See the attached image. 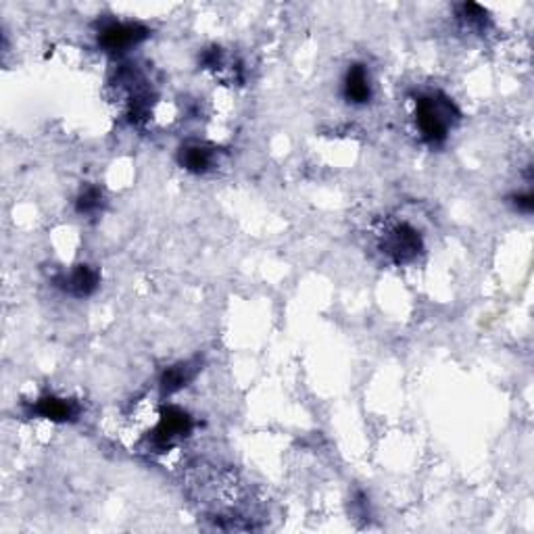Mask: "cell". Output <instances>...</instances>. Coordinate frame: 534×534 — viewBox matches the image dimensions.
<instances>
[{"instance_id":"6da1fadb","label":"cell","mask_w":534,"mask_h":534,"mask_svg":"<svg viewBox=\"0 0 534 534\" xmlns=\"http://www.w3.org/2000/svg\"><path fill=\"white\" fill-rule=\"evenodd\" d=\"M457 121L459 109L455 103L440 92H428L415 101V128L428 145H443Z\"/></svg>"},{"instance_id":"7a4b0ae2","label":"cell","mask_w":534,"mask_h":534,"mask_svg":"<svg viewBox=\"0 0 534 534\" xmlns=\"http://www.w3.org/2000/svg\"><path fill=\"white\" fill-rule=\"evenodd\" d=\"M192 418L179 407H165L159 415L157 426L151 432V445L157 451H167L192 432Z\"/></svg>"},{"instance_id":"3957f363","label":"cell","mask_w":534,"mask_h":534,"mask_svg":"<svg viewBox=\"0 0 534 534\" xmlns=\"http://www.w3.org/2000/svg\"><path fill=\"white\" fill-rule=\"evenodd\" d=\"M421 251V236L409 223H395L382 238V253L395 263H409Z\"/></svg>"},{"instance_id":"277c9868","label":"cell","mask_w":534,"mask_h":534,"mask_svg":"<svg viewBox=\"0 0 534 534\" xmlns=\"http://www.w3.org/2000/svg\"><path fill=\"white\" fill-rule=\"evenodd\" d=\"M148 28L132 21H113L98 32V46L107 53H126L148 38Z\"/></svg>"},{"instance_id":"5b68a950","label":"cell","mask_w":534,"mask_h":534,"mask_svg":"<svg viewBox=\"0 0 534 534\" xmlns=\"http://www.w3.org/2000/svg\"><path fill=\"white\" fill-rule=\"evenodd\" d=\"M98 282H101V276L95 267L90 265H76L70 274H63L57 278V287L63 288L65 293L71 296H78V299H84V296H90L98 288Z\"/></svg>"},{"instance_id":"8992f818","label":"cell","mask_w":534,"mask_h":534,"mask_svg":"<svg viewBox=\"0 0 534 534\" xmlns=\"http://www.w3.org/2000/svg\"><path fill=\"white\" fill-rule=\"evenodd\" d=\"M34 415H40L48 421H73L79 415V405L71 399H63V396H54V395H46L40 396L36 401V405L32 407Z\"/></svg>"},{"instance_id":"52a82bcc","label":"cell","mask_w":534,"mask_h":534,"mask_svg":"<svg viewBox=\"0 0 534 534\" xmlns=\"http://www.w3.org/2000/svg\"><path fill=\"white\" fill-rule=\"evenodd\" d=\"M345 101L351 104H368L371 101V79L365 65H351L343 79Z\"/></svg>"},{"instance_id":"ba28073f","label":"cell","mask_w":534,"mask_h":534,"mask_svg":"<svg viewBox=\"0 0 534 534\" xmlns=\"http://www.w3.org/2000/svg\"><path fill=\"white\" fill-rule=\"evenodd\" d=\"M178 161L186 171L201 176V173H207L213 170L215 148L204 145V142H188V145L179 148Z\"/></svg>"},{"instance_id":"9c48e42d","label":"cell","mask_w":534,"mask_h":534,"mask_svg":"<svg viewBox=\"0 0 534 534\" xmlns=\"http://www.w3.org/2000/svg\"><path fill=\"white\" fill-rule=\"evenodd\" d=\"M196 371H198L196 362H182L178 365H171V368H167L159 380L161 395H173L178 393V390H182L186 384L196 376Z\"/></svg>"},{"instance_id":"30bf717a","label":"cell","mask_w":534,"mask_h":534,"mask_svg":"<svg viewBox=\"0 0 534 534\" xmlns=\"http://www.w3.org/2000/svg\"><path fill=\"white\" fill-rule=\"evenodd\" d=\"M101 207H103V192H101V188H96V186H88V188H84L82 195H79L76 201L78 213H82V215L96 213Z\"/></svg>"},{"instance_id":"8fae6325","label":"cell","mask_w":534,"mask_h":534,"mask_svg":"<svg viewBox=\"0 0 534 534\" xmlns=\"http://www.w3.org/2000/svg\"><path fill=\"white\" fill-rule=\"evenodd\" d=\"M459 20H462L470 29H484L488 21V13L474 3H465L459 7Z\"/></svg>"},{"instance_id":"7c38bea8","label":"cell","mask_w":534,"mask_h":534,"mask_svg":"<svg viewBox=\"0 0 534 534\" xmlns=\"http://www.w3.org/2000/svg\"><path fill=\"white\" fill-rule=\"evenodd\" d=\"M513 207L521 211V213H530L534 207V196L532 192H521V195L513 196Z\"/></svg>"}]
</instances>
